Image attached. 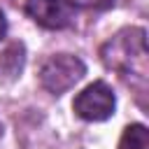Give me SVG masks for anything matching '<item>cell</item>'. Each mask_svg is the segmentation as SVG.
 I'll return each mask as SVG.
<instances>
[{
	"instance_id": "7",
	"label": "cell",
	"mask_w": 149,
	"mask_h": 149,
	"mask_svg": "<svg viewBox=\"0 0 149 149\" xmlns=\"http://www.w3.org/2000/svg\"><path fill=\"white\" fill-rule=\"evenodd\" d=\"M77 7L84 9H95V12H105L109 7H114V0H72Z\"/></svg>"
},
{
	"instance_id": "3",
	"label": "cell",
	"mask_w": 149,
	"mask_h": 149,
	"mask_svg": "<svg viewBox=\"0 0 149 149\" xmlns=\"http://www.w3.org/2000/svg\"><path fill=\"white\" fill-rule=\"evenodd\" d=\"M72 109L81 121H88V123L107 121L116 109V93L107 81L98 79V81L84 86L74 95Z\"/></svg>"
},
{
	"instance_id": "6",
	"label": "cell",
	"mask_w": 149,
	"mask_h": 149,
	"mask_svg": "<svg viewBox=\"0 0 149 149\" xmlns=\"http://www.w3.org/2000/svg\"><path fill=\"white\" fill-rule=\"evenodd\" d=\"M116 149H149V130L144 123H130L123 128Z\"/></svg>"
},
{
	"instance_id": "2",
	"label": "cell",
	"mask_w": 149,
	"mask_h": 149,
	"mask_svg": "<svg viewBox=\"0 0 149 149\" xmlns=\"http://www.w3.org/2000/svg\"><path fill=\"white\" fill-rule=\"evenodd\" d=\"M86 74V65L79 56L74 54H54L49 58H44V63L40 65L37 79L40 86L51 93V95H63L68 93L72 86H77Z\"/></svg>"
},
{
	"instance_id": "8",
	"label": "cell",
	"mask_w": 149,
	"mask_h": 149,
	"mask_svg": "<svg viewBox=\"0 0 149 149\" xmlns=\"http://www.w3.org/2000/svg\"><path fill=\"white\" fill-rule=\"evenodd\" d=\"M5 35H7V16H5V12L0 7V42L5 40Z\"/></svg>"
},
{
	"instance_id": "1",
	"label": "cell",
	"mask_w": 149,
	"mask_h": 149,
	"mask_svg": "<svg viewBox=\"0 0 149 149\" xmlns=\"http://www.w3.org/2000/svg\"><path fill=\"white\" fill-rule=\"evenodd\" d=\"M100 61L105 63V68L114 70L123 79H135L144 84L149 70L147 30L140 26H126L116 30L100 47Z\"/></svg>"
},
{
	"instance_id": "9",
	"label": "cell",
	"mask_w": 149,
	"mask_h": 149,
	"mask_svg": "<svg viewBox=\"0 0 149 149\" xmlns=\"http://www.w3.org/2000/svg\"><path fill=\"white\" fill-rule=\"evenodd\" d=\"M0 137H2V123H0Z\"/></svg>"
},
{
	"instance_id": "5",
	"label": "cell",
	"mask_w": 149,
	"mask_h": 149,
	"mask_svg": "<svg viewBox=\"0 0 149 149\" xmlns=\"http://www.w3.org/2000/svg\"><path fill=\"white\" fill-rule=\"evenodd\" d=\"M26 68V44L9 42L0 51V84H14Z\"/></svg>"
},
{
	"instance_id": "4",
	"label": "cell",
	"mask_w": 149,
	"mask_h": 149,
	"mask_svg": "<svg viewBox=\"0 0 149 149\" xmlns=\"http://www.w3.org/2000/svg\"><path fill=\"white\" fill-rule=\"evenodd\" d=\"M26 14L47 30H65L74 23L79 7L72 0H26Z\"/></svg>"
}]
</instances>
